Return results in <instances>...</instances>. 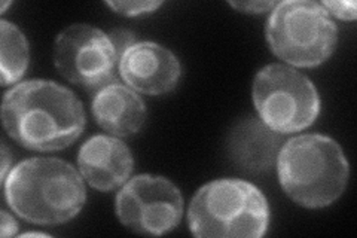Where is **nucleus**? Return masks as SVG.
I'll return each mask as SVG.
<instances>
[{"instance_id": "obj_1", "label": "nucleus", "mask_w": 357, "mask_h": 238, "mask_svg": "<svg viewBox=\"0 0 357 238\" xmlns=\"http://www.w3.org/2000/svg\"><path fill=\"white\" fill-rule=\"evenodd\" d=\"M3 127L10 139L30 151L52 152L70 146L85 128L81 100L54 81L31 79L3 97Z\"/></svg>"}, {"instance_id": "obj_2", "label": "nucleus", "mask_w": 357, "mask_h": 238, "mask_svg": "<svg viewBox=\"0 0 357 238\" xmlns=\"http://www.w3.org/2000/svg\"><path fill=\"white\" fill-rule=\"evenodd\" d=\"M8 206L38 225H60L77 216L86 189L76 168L59 158H29L5 179Z\"/></svg>"}, {"instance_id": "obj_3", "label": "nucleus", "mask_w": 357, "mask_h": 238, "mask_svg": "<svg viewBox=\"0 0 357 238\" xmlns=\"http://www.w3.org/2000/svg\"><path fill=\"white\" fill-rule=\"evenodd\" d=\"M278 180L299 206H331L345 191L350 167L341 146L328 135L304 134L286 142L277 156Z\"/></svg>"}, {"instance_id": "obj_4", "label": "nucleus", "mask_w": 357, "mask_h": 238, "mask_svg": "<svg viewBox=\"0 0 357 238\" xmlns=\"http://www.w3.org/2000/svg\"><path fill=\"white\" fill-rule=\"evenodd\" d=\"M188 222L195 237L259 238L270 225V207L255 185L238 179H219L197 191Z\"/></svg>"}, {"instance_id": "obj_5", "label": "nucleus", "mask_w": 357, "mask_h": 238, "mask_svg": "<svg viewBox=\"0 0 357 238\" xmlns=\"http://www.w3.org/2000/svg\"><path fill=\"white\" fill-rule=\"evenodd\" d=\"M265 35L271 51L286 64L316 67L335 51L338 27L320 3L286 0L271 10Z\"/></svg>"}, {"instance_id": "obj_6", "label": "nucleus", "mask_w": 357, "mask_h": 238, "mask_svg": "<svg viewBox=\"0 0 357 238\" xmlns=\"http://www.w3.org/2000/svg\"><path fill=\"white\" fill-rule=\"evenodd\" d=\"M259 118L280 134L303 131L320 113V97L311 79L286 64H268L253 81Z\"/></svg>"}, {"instance_id": "obj_7", "label": "nucleus", "mask_w": 357, "mask_h": 238, "mask_svg": "<svg viewBox=\"0 0 357 238\" xmlns=\"http://www.w3.org/2000/svg\"><path fill=\"white\" fill-rule=\"evenodd\" d=\"M115 209L119 222L127 230L142 235H162L181 222L183 198L169 179L142 174L122 186Z\"/></svg>"}, {"instance_id": "obj_8", "label": "nucleus", "mask_w": 357, "mask_h": 238, "mask_svg": "<svg viewBox=\"0 0 357 238\" xmlns=\"http://www.w3.org/2000/svg\"><path fill=\"white\" fill-rule=\"evenodd\" d=\"M54 64L69 82L100 89L115 79L119 55L105 31L88 24H72L55 39Z\"/></svg>"}, {"instance_id": "obj_9", "label": "nucleus", "mask_w": 357, "mask_h": 238, "mask_svg": "<svg viewBox=\"0 0 357 238\" xmlns=\"http://www.w3.org/2000/svg\"><path fill=\"white\" fill-rule=\"evenodd\" d=\"M119 75L134 91L161 96L176 88L182 75L177 57L155 42H136L121 55Z\"/></svg>"}, {"instance_id": "obj_10", "label": "nucleus", "mask_w": 357, "mask_h": 238, "mask_svg": "<svg viewBox=\"0 0 357 238\" xmlns=\"http://www.w3.org/2000/svg\"><path fill=\"white\" fill-rule=\"evenodd\" d=\"M77 167L81 176L94 189L110 192L128 182L134 160L124 142L112 135L98 134L81 146Z\"/></svg>"}, {"instance_id": "obj_11", "label": "nucleus", "mask_w": 357, "mask_h": 238, "mask_svg": "<svg viewBox=\"0 0 357 238\" xmlns=\"http://www.w3.org/2000/svg\"><path fill=\"white\" fill-rule=\"evenodd\" d=\"M282 143L280 133L271 130L259 117H248L232 128L228 151L241 170L258 174L274 167Z\"/></svg>"}, {"instance_id": "obj_12", "label": "nucleus", "mask_w": 357, "mask_h": 238, "mask_svg": "<svg viewBox=\"0 0 357 238\" xmlns=\"http://www.w3.org/2000/svg\"><path fill=\"white\" fill-rule=\"evenodd\" d=\"M96 122L112 135L128 137L146 121V106L134 89L112 82L97 89L91 105Z\"/></svg>"}, {"instance_id": "obj_13", "label": "nucleus", "mask_w": 357, "mask_h": 238, "mask_svg": "<svg viewBox=\"0 0 357 238\" xmlns=\"http://www.w3.org/2000/svg\"><path fill=\"white\" fill-rule=\"evenodd\" d=\"M0 69H2V85L15 84L24 76L29 60V42L22 31L13 22L0 21Z\"/></svg>"}, {"instance_id": "obj_14", "label": "nucleus", "mask_w": 357, "mask_h": 238, "mask_svg": "<svg viewBox=\"0 0 357 238\" xmlns=\"http://www.w3.org/2000/svg\"><path fill=\"white\" fill-rule=\"evenodd\" d=\"M106 5L121 15L136 17L153 13L162 5V2H106Z\"/></svg>"}, {"instance_id": "obj_15", "label": "nucleus", "mask_w": 357, "mask_h": 238, "mask_svg": "<svg viewBox=\"0 0 357 238\" xmlns=\"http://www.w3.org/2000/svg\"><path fill=\"white\" fill-rule=\"evenodd\" d=\"M320 5L328 10L329 15H335L340 20L354 21L357 17L354 2H337V0H329V2H321Z\"/></svg>"}, {"instance_id": "obj_16", "label": "nucleus", "mask_w": 357, "mask_h": 238, "mask_svg": "<svg viewBox=\"0 0 357 238\" xmlns=\"http://www.w3.org/2000/svg\"><path fill=\"white\" fill-rule=\"evenodd\" d=\"M109 38H110L112 43H114V47H115V50L119 55V59H121V55L131 47V45L136 43V36H134L131 31H128L126 29L112 30L109 33Z\"/></svg>"}, {"instance_id": "obj_17", "label": "nucleus", "mask_w": 357, "mask_h": 238, "mask_svg": "<svg viewBox=\"0 0 357 238\" xmlns=\"http://www.w3.org/2000/svg\"><path fill=\"white\" fill-rule=\"evenodd\" d=\"M278 2H229L232 8H236L243 13H252V14H261L266 10H273Z\"/></svg>"}, {"instance_id": "obj_18", "label": "nucleus", "mask_w": 357, "mask_h": 238, "mask_svg": "<svg viewBox=\"0 0 357 238\" xmlns=\"http://www.w3.org/2000/svg\"><path fill=\"white\" fill-rule=\"evenodd\" d=\"M18 231V223L17 221L8 214L6 211H2V223H0V234H2L3 238L6 237H13Z\"/></svg>"}, {"instance_id": "obj_19", "label": "nucleus", "mask_w": 357, "mask_h": 238, "mask_svg": "<svg viewBox=\"0 0 357 238\" xmlns=\"http://www.w3.org/2000/svg\"><path fill=\"white\" fill-rule=\"evenodd\" d=\"M2 158H3V163H2V180L5 182V179L8 177V170H9V158H10V155H9V151H8V147H6V144L3 143L2 144Z\"/></svg>"}, {"instance_id": "obj_20", "label": "nucleus", "mask_w": 357, "mask_h": 238, "mask_svg": "<svg viewBox=\"0 0 357 238\" xmlns=\"http://www.w3.org/2000/svg\"><path fill=\"white\" fill-rule=\"evenodd\" d=\"M20 237L24 238V237H48V235L42 234V232H26V234H21Z\"/></svg>"}, {"instance_id": "obj_21", "label": "nucleus", "mask_w": 357, "mask_h": 238, "mask_svg": "<svg viewBox=\"0 0 357 238\" xmlns=\"http://www.w3.org/2000/svg\"><path fill=\"white\" fill-rule=\"evenodd\" d=\"M9 5H10L9 2H3V3H2V8H0V13H5V9H6Z\"/></svg>"}]
</instances>
